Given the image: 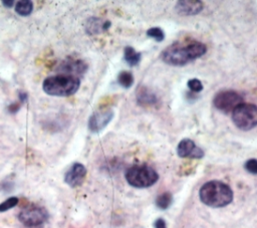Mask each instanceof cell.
<instances>
[{"instance_id": "6da1fadb", "label": "cell", "mask_w": 257, "mask_h": 228, "mask_svg": "<svg viewBox=\"0 0 257 228\" xmlns=\"http://www.w3.org/2000/svg\"><path fill=\"white\" fill-rule=\"evenodd\" d=\"M207 51V46L200 41L189 43H174L162 52V59L165 63L173 66H183L197 58L203 56Z\"/></svg>"}, {"instance_id": "83f0119b", "label": "cell", "mask_w": 257, "mask_h": 228, "mask_svg": "<svg viewBox=\"0 0 257 228\" xmlns=\"http://www.w3.org/2000/svg\"><path fill=\"white\" fill-rule=\"evenodd\" d=\"M27 228H42V226H35V227H27Z\"/></svg>"}, {"instance_id": "9c48e42d", "label": "cell", "mask_w": 257, "mask_h": 228, "mask_svg": "<svg viewBox=\"0 0 257 228\" xmlns=\"http://www.w3.org/2000/svg\"><path fill=\"white\" fill-rule=\"evenodd\" d=\"M88 66L85 61L73 57H68L61 62V64L57 67V71L59 74H67L78 77L86 72Z\"/></svg>"}, {"instance_id": "e0dca14e", "label": "cell", "mask_w": 257, "mask_h": 228, "mask_svg": "<svg viewBox=\"0 0 257 228\" xmlns=\"http://www.w3.org/2000/svg\"><path fill=\"white\" fill-rule=\"evenodd\" d=\"M173 202V196L170 192H165L162 193L161 195H159L156 199V205L158 208L162 209V210H166L168 209L171 204Z\"/></svg>"}, {"instance_id": "cb8c5ba5", "label": "cell", "mask_w": 257, "mask_h": 228, "mask_svg": "<svg viewBox=\"0 0 257 228\" xmlns=\"http://www.w3.org/2000/svg\"><path fill=\"white\" fill-rule=\"evenodd\" d=\"M13 187H14V185H13V183H11V182H3L2 183V185H1V190H3L4 192H10L12 189H13Z\"/></svg>"}, {"instance_id": "5b68a950", "label": "cell", "mask_w": 257, "mask_h": 228, "mask_svg": "<svg viewBox=\"0 0 257 228\" xmlns=\"http://www.w3.org/2000/svg\"><path fill=\"white\" fill-rule=\"evenodd\" d=\"M231 115L234 125L242 131H249L257 126L256 104L243 102L238 105Z\"/></svg>"}, {"instance_id": "30bf717a", "label": "cell", "mask_w": 257, "mask_h": 228, "mask_svg": "<svg viewBox=\"0 0 257 228\" xmlns=\"http://www.w3.org/2000/svg\"><path fill=\"white\" fill-rule=\"evenodd\" d=\"M86 176V168L80 163H74L64 175V182L71 188L80 186Z\"/></svg>"}, {"instance_id": "3957f363", "label": "cell", "mask_w": 257, "mask_h": 228, "mask_svg": "<svg viewBox=\"0 0 257 228\" xmlns=\"http://www.w3.org/2000/svg\"><path fill=\"white\" fill-rule=\"evenodd\" d=\"M79 85V77L67 74H56L48 76L43 80L42 89L48 95L69 96L78 90Z\"/></svg>"}, {"instance_id": "7402d4cb", "label": "cell", "mask_w": 257, "mask_h": 228, "mask_svg": "<svg viewBox=\"0 0 257 228\" xmlns=\"http://www.w3.org/2000/svg\"><path fill=\"white\" fill-rule=\"evenodd\" d=\"M245 170L253 175H257V160L256 159H249L246 161L244 165Z\"/></svg>"}, {"instance_id": "484cf974", "label": "cell", "mask_w": 257, "mask_h": 228, "mask_svg": "<svg viewBox=\"0 0 257 228\" xmlns=\"http://www.w3.org/2000/svg\"><path fill=\"white\" fill-rule=\"evenodd\" d=\"M18 98H19L20 102H25V101H27V99H28V94H27V92L20 91V92L18 93Z\"/></svg>"}, {"instance_id": "9a60e30c", "label": "cell", "mask_w": 257, "mask_h": 228, "mask_svg": "<svg viewBox=\"0 0 257 228\" xmlns=\"http://www.w3.org/2000/svg\"><path fill=\"white\" fill-rule=\"evenodd\" d=\"M123 57L125 62L130 66H136L141 61L142 55L140 52L136 51V49L133 48L132 46H126L123 50Z\"/></svg>"}, {"instance_id": "8992f818", "label": "cell", "mask_w": 257, "mask_h": 228, "mask_svg": "<svg viewBox=\"0 0 257 228\" xmlns=\"http://www.w3.org/2000/svg\"><path fill=\"white\" fill-rule=\"evenodd\" d=\"M243 103V97L234 90H223L213 98L214 106L224 113H232L233 110Z\"/></svg>"}, {"instance_id": "8fae6325", "label": "cell", "mask_w": 257, "mask_h": 228, "mask_svg": "<svg viewBox=\"0 0 257 228\" xmlns=\"http://www.w3.org/2000/svg\"><path fill=\"white\" fill-rule=\"evenodd\" d=\"M178 156L181 158L201 159L204 157V151L197 147L194 141L190 139H183L177 147Z\"/></svg>"}, {"instance_id": "5bb4252c", "label": "cell", "mask_w": 257, "mask_h": 228, "mask_svg": "<svg viewBox=\"0 0 257 228\" xmlns=\"http://www.w3.org/2000/svg\"><path fill=\"white\" fill-rule=\"evenodd\" d=\"M137 100L143 106H151L158 102V96L150 88L140 86L137 90Z\"/></svg>"}, {"instance_id": "4316f807", "label": "cell", "mask_w": 257, "mask_h": 228, "mask_svg": "<svg viewBox=\"0 0 257 228\" xmlns=\"http://www.w3.org/2000/svg\"><path fill=\"white\" fill-rule=\"evenodd\" d=\"M14 3H15V2H14L13 0H9V1H8V0H3V1H2V4H3L5 7H8V8L12 7V6L14 5Z\"/></svg>"}, {"instance_id": "ffe728a7", "label": "cell", "mask_w": 257, "mask_h": 228, "mask_svg": "<svg viewBox=\"0 0 257 228\" xmlns=\"http://www.w3.org/2000/svg\"><path fill=\"white\" fill-rule=\"evenodd\" d=\"M18 202H19V200L17 197H9L8 199H6L2 203H0V212H5L9 209H12L13 207H15L18 204Z\"/></svg>"}, {"instance_id": "ba28073f", "label": "cell", "mask_w": 257, "mask_h": 228, "mask_svg": "<svg viewBox=\"0 0 257 228\" xmlns=\"http://www.w3.org/2000/svg\"><path fill=\"white\" fill-rule=\"evenodd\" d=\"M114 112L111 108L94 111L88 119V129L93 134L100 133L112 120Z\"/></svg>"}, {"instance_id": "4fadbf2b", "label": "cell", "mask_w": 257, "mask_h": 228, "mask_svg": "<svg viewBox=\"0 0 257 228\" xmlns=\"http://www.w3.org/2000/svg\"><path fill=\"white\" fill-rule=\"evenodd\" d=\"M110 27V21L101 20L97 17H90L85 22V31L89 35H94L106 31Z\"/></svg>"}, {"instance_id": "277c9868", "label": "cell", "mask_w": 257, "mask_h": 228, "mask_svg": "<svg viewBox=\"0 0 257 228\" xmlns=\"http://www.w3.org/2000/svg\"><path fill=\"white\" fill-rule=\"evenodd\" d=\"M126 182L135 188H149L157 183L159 174L150 166H133L125 172Z\"/></svg>"}, {"instance_id": "603a6c76", "label": "cell", "mask_w": 257, "mask_h": 228, "mask_svg": "<svg viewBox=\"0 0 257 228\" xmlns=\"http://www.w3.org/2000/svg\"><path fill=\"white\" fill-rule=\"evenodd\" d=\"M19 108H20V103H18V102H12V103H10V104L8 105V107H7L8 111H9L10 113H12V115L16 113V112L19 110Z\"/></svg>"}, {"instance_id": "44dd1931", "label": "cell", "mask_w": 257, "mask_h": 228, "mask_svg": "<svg viewBox=\"0 0 257 228\" xmlns=\"http://www.w3.org/2000/svg\"><path fill=\"white\" fill-rule=\"evenodd\" d=\"M187 84H188V87L194 92H200L203 89L202 82L197 78H192V79L188 80Z\"/></svg>"}, {"instance_id": "d6986e66", "label": "cell", "mask_w": 257, "mask_h": 228, "mask_svg": "<svg viewBox=\"0 0 257 228\" xmlns=\"http://www.w3.org/2000/svg\"><path fill=\"white\" fill-rule=\"evenodd\" d=\"M147 35L156 41H163L165 38V33L160 27H151L147 30Z\"/></svg>"}, {"instance_id": "7a4b0ae2", "label": "cell", "mask_w": 257, "mask_h": 228, "mask_svg": "<svg viewBox=\"0 0 257 228\" xmlns=\"http://www.w3.org/2000/svg\"><path fill=\"white\" fill-rule=\"evenodd\" d=\"M202 203L212 208H221L229 205L233 200V191L225 183L217 180L206 182L199 191Z\"/></svg>"}, {"instance_id": "2e32d148", "label": "cell", "mask_w": 257, "mask_h": 228, "mask_svg": "<svg viewBox=\"0 0 257 228\" xmlns=\"http://www.w3.org/2000/svg\"><path fill=\"white\" fill-rule=\"evenodd\" d=\"M33 10V3L30 0H20L16 2L15 12L20 16H28Z\"/></svg>"}, {"instance_id": "d4e9b609", "label": "cell", "mask_w": 257, "mask_h": 228, "mask_svg": "<svg viewBox=\"0 0 257 228\" xmlns=\"http://www.w3.org/2000/svg\"><path fill=\"white\" fill-rule=\"evenodd\" d=\"M154 226H155V228H167L166 222H165V220L162 219V218H158V219L155 221Z\"/></svg>"}, {"instance_id": "52a82bcc", "label": "cell", "mask_w": 257, "mask_h": 228, "mask_svg": "<svg viewBox=\"0 0 257 228\" xmlns=\"http://www.w3.org/2000/svg\"><path fill=\"white\" fill-rule=\"evenodd\" d=\"M48 218L47 211L40 206L30 205L18 214L19 221L26 227L41 226Z\"/></svg>"}, {"instance_id": "ac0fdd59", "label": "cell", "mask_w": 257, "mask_h": 228, "mask_svg": "<svg viewBox=\"0 0 257 228\" xmlns=\"http://www.w3.org/2000/svg\"><path fill=\"white\" fill-rule=\"evenodd\" d=\"M117 82L120 86L124 88H128L133 85L134 83V76L132 72L130 71H120L117 75Z\"/></svg>"}, {"instance_id": "7c38bea8", "label": "cell", "mask_w": 257, "mask_h": 228, "mask_svg": "<svg viewBox=\"0 0 257 228\" xmlns=\"http://www.w3.org/2000/svg\"><path fill=\"white\" fill-rule=\"evenodd\" d=\"M175 8L181 15H196L204 9V3L199 0H181L176 3Z\"/></svg>"}]
</instances>
